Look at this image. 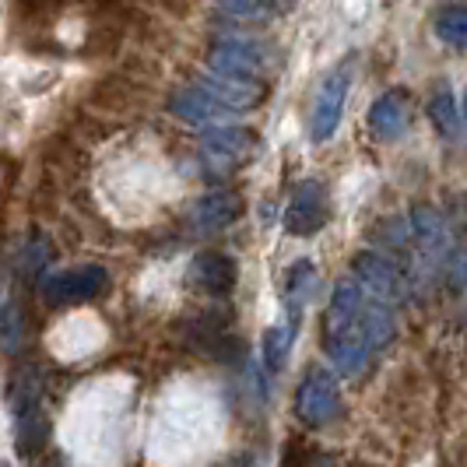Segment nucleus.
Here are the masks:
<instances>
[{
  "mask_svg": "<svg viewBox=\"0 0 467 467\" xmlns=\"http://www.w3.org/2000/svg\"><path fill=\"white\" fill-rule=\"evenodd\" d=\"M366 303H369V292L362 288V281L355 275L337 278L334 292H330L327 320H324V351L341 376H362L376 351L366 334V324H362Z\"/></svg>",
  "mask_w": 467,
  "mask_h": 467,
  "instance_id": "obj_1",
  "label": "nucleus"
},
{
  "mask_svg": "<svg viewBox=\"0 0 467 467\" xmlns=\"http://www.w3.org/2000/svg\"><path fill=\"white\" fill-rule=\"evenodd\" d=\"M351 275L362 281V288L387 306H400L411 292V281L404 275L394 257L387 254H376V250H362L351 257Z\"/></svg>",
  "mask_w": 467,
  "mask_h": 467,
  "instance_id": "obj_2",
  "label": "nucleus"
},
{
  "mask_svg": "<svg viewBox=\"0 0 467 467\" xmlns=\"http://www.w3.org/2000/svg\"><path fill=\"white\" fill-rule=\"evenodd\" d=\"M341 415V387L327 369H309L296 390V419L309 429H324Z\"/></svg>",
  "mask_w": 467,
  "mask_h": 467,
  "instance_id": "obj_3",
  "label": "nucleus"
},
{
  "mask_svg": "<svg viewBox=\"0 0 467 467\" xmlns=\"http://www.w3.org/2000/svg\"><path fill=\"white\" fill-rule=\"evenodd\" d=\"M109 288V271L102 264H78L67 271H57L39 281V292L49 306H74L88 303Z\"/></svg>",
  "mask_w": 467,
  "mask_h": 467,
  "instance_id": "obj_4",
  "label": "nucleus"
},
{
  "mask_svg": "<svg viewBox=\"0 0 467 467\" xmlns=\"http://www.w3.org/2000/svg\"><path fill=\"white\" fill-rule=\"evenodd\" d=\"M351 74H355V60H345L341 67H334L324 78V85L317 88V99H313V113H309V138L317 144L334 138L337 123H341V113H345V99H348L351 88Z\"/></svg>",
  "mask_w": 467,
  "mask_h": 467,
  "instance_id": "obj_5",
  "label": "nucleus"
},
{
  "mask_svg": "<svg viewBox=\"0 0 467 467\" xmlns=\"http://www.w3.org/2000/svg\"><path fill=\"white\" fill-rule=\"evenodd\" d=\"M411 222V243H415V254H419L421 267H440V264H450V254H453V235H450V225L446 218L436 208L429 204H419L408 214Z\"/></svg>",
  "mask_w": 467,
  "mask_h": 467,
  "instance_id": "obj_6",
  "label": "nucleus"
},
{
  "mask_svg": "<svg viewBox=\"0 0 467 467\" xmlns=\"http://www.w3.org/2000/svg\"><path fill=\"white\" fill-rule=\"evenodd\" d=\"M330 218L327 204V187L320 180H303L299 187L292 190V201L285 208V229L296 239H309L317 235Z\"/></svg>",
  "mask_w": 467,
  "mask_h": 467,
  "instance_id": "obj_7",
  "label": "nucleus"
},
{
  "mask_svg": "<svg viewBox=\"0 0 467 467\" xmlns=\"http://www.w3.org/2000/svg\"><path fill=\"white\" fill-rule=\"evenodd\" d=\"M208 64L214 74H229V78H250L260 81V74L267 67V57L257 43L250 39H222L208 53Z\"/></svg>",
  "mask_w": 467,
  "mask_h": 467,
  "instance_id": "obj_8",
  "label": "nucleus"
},
{
  "mask_svg": "<svg viewBox=\"0 0 467 467\" xmlns=\"http://www.w3.org/2000/svg\"><path fill=\"white\" fill-rule=\"evenodd\" d=\"M235 281H239V267H235V260L229 254L204 250V254H197L193 264H190V285L214 296V299L229 296L235 288Z\"/></svg>",
  "mask_w": 467,
  "mask_h": 467,
  "instance_id": "obj_9",
  "label": "nucleus"
},
{
  "mask_svg": "<svg viewBox=\"0 0 467 467\" xmlns=\"http://www.w3.org/2000/svg\"><path fill=\"white\" fill-rule=\"evenodd\" d=\"M201 148L211 162L229 169V165H239L257 151V134L246 127H208L201 138Z\"/></svg>",
  "mask_w": 467,
  "mask_h": 467,
  "instance_id": "obj_10",
  "label": "nucleus"
},
{
  "mask_svg": "<svg viewBox=\"0 0 467 467\" xmlns=\"http://www.w3.org/2000/svg\"><path fill=\"white\" fill-rule=\"evenodd\" d=\"M411 123V95L390 88L369 106V130L376 140H398Z\"/></svg>",
  "mask_w": 467,
  "mask_h": 467,
  "instance_id": "obj_11",
  "label": "nucleus"
},
{
  "mask_svg": "<svg viewBox=\"0 0 467 467\" xmlns=\"http://www.w3.org/2000/svg\"><path fill=\"white\" fill-rule=\"evenodd\" d=\"M243 214V197L233 193V190H211L204 193L193 211H190V225L197 229V233H222V229H229L235 218Z\"/></svg>",
  "mask_w": 467,
  "mask_h": 467,
  "instance_id": "obj_12",
  "label": "nucleus"
},
{
  "mask_svg": "<svg viewBox=\"0 0 467 467\" xmlns=\"http://www.w3.org/2000/svg\"><path fill=\"white\" fill-rule=\"evenodd\" d=\"M169 113L187 119V123H197V127H208V123H218V119L233 117V109H229L225 102H218L204 85H187V88L172 92Z\"/></svg>",
  "mask_w": 467,
  "mask_h": 467,
  "instance_id": "obj_13",
  "label": "nucleus"
},
{
  "mask_svg": "<svg viewBox=\"0 0 467 467\" xmlns=\"http://www.w3.org/2000/svg\"><path fill=\"white\" fill-rule=\"evenodd\" d=\"M193 348L211 355V358H225V362H233L243 355V341L235 337L233 330H229V317L225 313H208V317H201L197 324H193Z\"/></svg>",
  "mask_w": 467,
  "mask_h": 467,
  "instance_id": "obj_14",
  "label": "nucleus"
},
{
  "mask_svg": "<svg viewBox=\"0 0 467 467\" xmlns=\"http://www.w3.org/2000/svg\"><path fill=\"white\" fill-rule=\"evenodd\" d=\"M197 85H204L218 102H225L233 113L239 109H254L260 99H264V85L260 81H250V78H229V74H214L211 70L208 78H201Z\"/></svg>",
  "mask_w": 467,
  "mask_h": 467,
  "instance_id": "obj_15",
  "label": "nucleus"
},
{
  "mask_svg": "<svg viewBox=\"0 0 467 467\" xmlns=\"http://www.w3.org/2000/svg\"><path fill=\"white\" fill-rule=\"evenodd\" d=\"M299 324H303V306L288 303L285 320L264 330V366H267L271 373H281V369H285L288 351H292V341H296V334H299Z\"/></svg>",
  "mask_w": 467,
  "mask_h": 467,
  "instance_id": "obj_16",
  "label": "nucleus"
},
{
  "mask_svg": "<svg viewBox=\"0 0 467 467\" xmlns=\"http://www.w3.org/2000/svg\"><path fill=\"white\" fill-rule=\"evenodd\" d=\"M436 36L443 39L446 47L464 49L467 47V0H450L436 11Z\"/></svg>",
  "mask_w": 467,
  "mask_h": 467,
  "instance_id": "obj_17",
  "label": "nucleus"
},
{
  "mask_svg": "<svg viewBox=\"0 0 467 467\" xmlns=\"http://www.w3.org/2000/svg\"><path fill=\"white\" fill-rule=\"evenodd\" d=\"M429 117L436 123V130L443 134V138H461V127H464V113L457 109V102H453V92H450V85H443L440 92L432 95V102H429Z\"/></svg>",
  "mask_w": 467,
  "mask_h": 467,
  "instance_id": "obj_18",
  "label": "nucleus"
},
{
  "mask_svg": "<svg viewBox=\"0 0 467 467\" xmlns=\"http://www.w3.org/2000/svg\"><path fill=\"white\" fill-rule=\"evenodd\" d=\"M18 341H22V313H18L15 296L0 285V348L11 351Z\"/></svg>",
  "mask_w": 467,
  "mask_h": 467,
  "instance_id": "obj_19",
  "label": "nucleus"
},
{
  "mask_svg": "<svg viewBox=\"0 0 467 467\" xmlns=\"http://www.w3.org/2000/svg\"><path fill=\"white\" fill-rule=\"evenodd\" d=\"M218 7L235 15V18H260L275 7V0H218Z\"/></svg>",
  "mask_w": 467,
  "mask_h": 467,
  "instance_id": "obj_20",
  "label": "nucleus"
},
{
  "mask_svg": "<svg viewBox=\"0 0 467 467\" xmlns=\"http://www.w3.org/2000/svg\"><path fill=\"white\" fill-rule=\"evenodd\" d=\"M464 123H467V95H464Z\"/></svg>",
  "mask_w": 467,
  "mask_h": 467,
  "instance_id": "obj_21",
  "label": "nucleus"
},
{
  "mask_svg": "<svg viewBox=\"0 0 467 467\" xmlns=\"http://www.w3.org/2000/svg\"><path fill=\"white\" fill-rule=\"evenodd\" d=\"M0 467H11V464H0Z\"/></svg>",
  "mask_w": 467,
  "mask_h": 467,
  "instance_id": "obj_22",
  "label": "nucleus"
}]
</instances>
